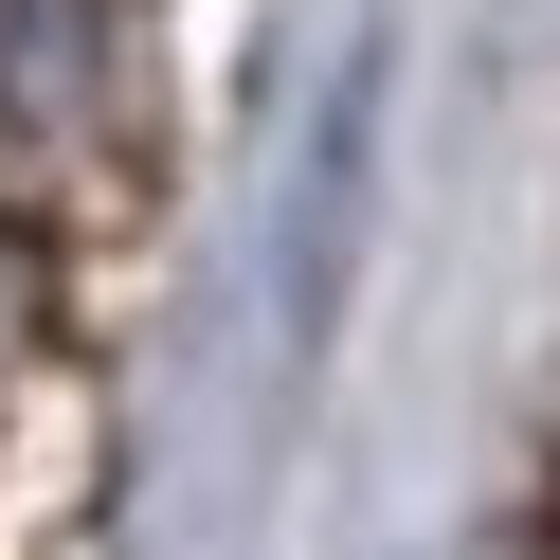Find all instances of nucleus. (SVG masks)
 Listing matches in <instances>:
<instances>
[]
</instances>
